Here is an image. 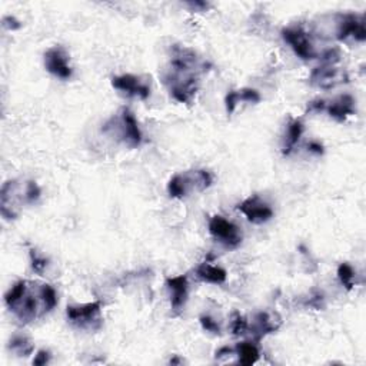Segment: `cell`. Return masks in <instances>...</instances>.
<instances>
[{
    "label": "cell",
    "mask_w": 366,
    "mask_h": 366,
    "mask_svg": "<svg viewBox=\"0 0 366 366\" xmlns=\"http://www.w3.org/2000/svg\"><path fill=\"white\" fill-rule=\"evenodd\" d=\"M112 86L128 96L139 98L142 100H146L151 96V89L148 86V83L135 75L115 76L112 79Z\"/></svg>",
    "instance_id": "cell-14"
},
{
    "label": "cell",
    "mask_w": 366,
    "mask_h": 366,
    "mask_svg": "<svg viewBox=\"0 0 366 366\" xmlns=\"http://www.w3.org/2000/svg\"><path fill=\"white\" fill-rule=\"evenodd\" d=\"M213 183V176L205 169H196L175 175L167 183V193L171 198L183 199L193 192H204Z\"/></svg>",
    "instance_id": "cell-5"
},
{
    "label": "cell",
    "mask_w": 366,
    "mask_h": 366,
    "mask_svg": "<svg viewBox=\"0 0 366 366\" xmlns=\"http://www.w3.org/2000/svg\"><path fill=\"white\" fill-rule=\"evenodd\" d=\"M166 288L171 295V306L175 312L182 311L185 306L189 295V282L188 276H174V277H166Z\"/></svg>",
    "instance_id": "cell-15"
},
{
    "label": "cell",
    "mask_w": 366,
    "mask_h": 366,
    "mask_svg": "<svg viewBox=\"0 0 366 366\" xmlns=\"http://www.w3.org/2000/svg\"><path fill=\"white\" fill-rule=\"evenodd\" d=\"M68 321L82 330H99L103 325L102 302H89L84 305H70L66 307Z\"/></svg>",
    "instance_id": "cell-6"
},
{
    "label": "cell",
    "mask_w": 366,
    "mask_h": 366,
    "mask_svg": "<svg viewBox=\"0 0 366 366\" xmlns=\"http://www.w3.org/2000/svg\"><path fill=\"white\" fill-rule=\"evenodd\" d=\"M42 190L35 181H8L0 192V212L8 220L17 219L24 206L35 205L40 199Z\"/></svg>",
    "instance_id": "cell-3"
},
{
    "label": "cell",
    "mask_w": 366,
    "mask_h": 366,
    "mask_svg": "<svg viewBox=\"0 0 366 366\" xmlns=\"http://www.w3.org/2000/svg\"><path fill=\"white\" fill-rule=\"evenodd\" d=\"M309 82L315 88L329 91L340 86V84L348 83L349 75L345 69L336 68L335 65H322L312 70L311 76H309Z\"/></svg>",
    "instance_id": "cell-10"
},
{
    "label": "cell",
    "mask_w": 366,
    "mask_h": 366,
    "mask_svg": "<svg viewBox=\"0 0 366 366\" xmlns=\"http://www.w3.org/2000/svg\"><path fill=\"white\" fill-rule=\"evenodd\" d=\"M261 95L258 91L245 88L242 91H232L224 98V105H227V112L229 115H232L238 103L241 102H247V103H259L261 102Z\"/></svg>",
    "instance_id": "cell-18"
},
{
    "label": "cell",
    "mask_w": 366,
    "mask_h": 366,
    "mask_svg": "<svg viewBox=\"0 0 366 366\" xmlns=\"http://www.w3.org/2000/svg\"><path fill=\"white\" fill-rule=\"evenodd\" d=\"M199 322H201V326L204 328V330L211 332V333H213V335H220V326H219V323H218L213 318H211L209 315H202V317L199 318Z\"/></svg>",
    "instance_id": "cell-24"
},
{
    "label": "cell",
    "mask_w": 366,
    "mask_h": 366,
    "mask_svg": "<svg viewBox=\"0 0 366 366\" xmlns=\"http://www.w3.org/2000/svg\"><path fill=\"white\" fill-rule=\"evenodd\" d=\"M45 68L50 75L62 80H68L73 75L69 54L62 46H53L45 53Z\"/></svg>",
    "instance_id": "cell-12"
},
{
    "label": "cell",
    "mask_w": 366,
    "mask_h": 366,
    "mask_svg": "<svg viewBox=\"0 0 366 366\" xmlns=\"http://www.w3.org/2000/svg\"><path fill=\"white\" fill-rule=\"evenodd\" d=\"M209 234L222 245L228 247H238L243 241V234L239 227L223 216H213L209 220Z\"/></svg>",
    "instance_id": "cell-9"
},
{
    "label": "cell",
    "mask_w": 366,
    "mask_h": 366,
    "mask_svg": "<svg viewBox=\"0 0 366 366\" xmlns=\"http://www.w3.org/2000/svg\"><path fill=\"white\" fill-rule=\"evenodd\" d=\"M190 8L193 9H208V3H204V2H195V3H188Z\"/></svg>",
    "instance_id": "cell-30"
},
{
    "label": "cell",
    "mask_w": 366,
    "mask_h": 366,
    "mask_svg": "<svg viewBox=\"0 0 366 366\" xmlns=\"http://www.w3.org/2000/svg\"><path fill=\"white\" fill-rule=\"evenodd\" d=\"M247 326H249V322L247 319L241 315L239 312H234V317H232V323H231V330L235 336H242L245 333H247Z\"/></svg>",
    "instance_id": "cell-23"
},
{
    "label": "cell",
    "mask_w": 366,
    "mask_h": 366,
    "mask_svg": "<svg viewBox=\"0 0 366 366\" xmlns=\"http://www.w3.org/2000/svg\"><path fill=\"white\" fill-rule=\"evenodd\" d=\"M335 38L341 42L348 39L365 42L366 29L363 16L355 13L335 15Z\"/></svg>",
    "instance_id": "cell-8"
},
{
    "label": "cell",
    "mask_w": 366,
    "mask_h": 366,
    "mask_svg": "<svg viewBox=\"0 0 366 366\" xmlns=\"http://www.w3.org/2000/svg\"><path fill=\"white\" fill-rule=\"evenodd\" d=\"M9 311L23 325L43 318L58 305V293L49 284L38 280H17L5 295Z\"/></svg>",
    "instance_id": "cell-2"
},
{
    "label": "cell",
    "mask_w": 366,
    "mask_h": 366,
    "mask_svg": "<svg viewBox=\"0 0 366 366\" xmlns=\"http://www.w3.org/2000/svg\"><path fill=\"white\" fill-rule=\"evenodd\" d=\"M209 68V63L199 58L195 50L175 45L172 47L171 62L163 73V83L175 100L190 103L199 91L201 76Z\"/></svg>",
    "instance_id": "cell-1"
},
{
    "label": "cell",
    "mask_w": 366,
    "mask_h": 366,
    "mask_svg": "<svg viewBox=\"0 0 366 366\" xmlns=\"http://www.w3.org/2000/svg\"><path fill=\"white\" fill-rule=\"evenodd\" d=\"M9 349L20 358H27L33 353L35 344L32 342L29 336H26L23 333H16L12 336V340L9 342Z\"/></svg>",
    "instance_id": "cell-21"
},
{
    "label": "cell",
    "mask_w": 366,
    "mask_h": 366,
    "mask_svg": "<svg viewBox=\"0 0 366 366\" xmlns=\"http://www.w3.org/2000/svg\"><path fill=\"white\" fill-rule=\"evenodd\" d=\"M50 358H52L50 352H49V351H45V349H42V351H39V352H38V355L35 356V359H33V365H38V366L46 365V363H49V362H50Z\"/></svg>",
    "instance_id": "cell-27"
},
{
    "label": "cell",
    "mask_w": 366,
    "mask_h": 366,
    "mask_svg": "<svg viewBox=\"0 0 366 366\" xmlns=\"http://www.w3.org/2000/svg\"><path fill=\"white\" fill-rule=\"evenodd\" d=\"M235 355H238V362L245 366L257 363L259 359L258 344L255 342H241L235 348Z\"/></svg>",
    "instance_id": "cell-20"
},
{
    "label": "cell",
    "mask_w": 366,
    "mask_h": 366,
    "mask_svg": "<svg viewBox=\"0 0 366 366\" xmlns=\"http://www.w3.org/2000/svg\"><path fill=\"white\" fill-rule=\"evenodd\" d=\"M328 115L337 122H344L346 118L355 115V99L351 95H341L325 105Z\"/></svg>",
    "instance_id": "cell-16"
},
{
    "label": "cell",
    "mask_w": 366,
    "mask_h": 366,
    "mask_svg": "<svg viewBox=\"0 0 366 366\" xmlns=\"http://www.w3.org/2000/svg\"><path fill=\"white\" fill-rule=\"evenodd\" d=\"M307 148H309V152H312V153H317V155L323 153V146L319 142H311Z\"/></svg>",
    "instance_id": "cell-29"
},
{
    "label": "cell",
    "mask_w": 366,
    "mask_h": 366,
    "mask_svg": "<svg viewBox=\"0 0 366 366\" xmlns=\"http://www.w3.org/2000/svg\"><path fill=\"white\" fill-rule=\"evenodd\" d=\"M2 24H3L5 29H8V31H17L22 27V23L13 16H5L3 20H2Z\"/></svg>",
    "instance_id": "cell-26"
},
{
    "label": "cell",
    "mask_w": 366,
    "mask_h": 366,
    "mask_svg": "<svg viewBox=\"0 0 366 366\" xmlns=\"http://www.w3.org/2000/svg\"><path fill=\"white\" fill-rule=\"evenodd\" d=\"M325 105L326 102L325 100H314L307 105V112H322L325 110Z\"/></svg>",
    "instance_id": "cell-28"
},
{
    "label": "cell",
    "mask_w": 366,
    "mask_h": 366,
    "mask_svg": "<svg viewBox=\"0 0 366 366\" xmlns=\"http://www.w3.org/2000/svg\"><path fill=\"white\" fill-rule=\"evenodd\" d=\"M31 261H32L33 270L38 272V273H42L46 269V266H47V261L43 257H40L39 253L36 250H33V249L31 250Z\"/></svg>",
    "instance_id": "cell-25"
},
{
    "label": "cell",
    "mask_w": 366,
    "mask_h": 366,
    "mask_svg": "<svg viewBox=\"0 0 366 366\" xmlns=\"http://www.w3.org/2000/svg\"><path fill=\"white\" fill-rule=\"evenodd\" d=\"M337 277H340L342 287L351 291L355 287V270L349 264H341L337 268Z\"/></svg>",
    "instance_id": "cell-22"
},
{
    "label": "cell",
    "mask_w": 366,
    "mask_h": 366,
    "mask_svg": "<svg viewBox=\"0 0 366 366\" xmlns=\"http://www.w3.org/2000/svg\"><path fill=\"white\" fill-rule=\"evenodd\" d=\"M282 325V318L273 312H259L252 319L247 326V332L252 335L253 342H261L266 335L276 332Z\"/></svg>",
    "instance_id": "cell-13"
},
{
    "label": "cell",
    "mask_w": 366,
    "mask_h": 366,
    "mask_svg": "<svg viewBox=\"0 0 366 366\" xmlns=\"http://www.w3.org/2000/svg\"><path fill=\"white\" fill-rule=\"evenodd\" d=\"M303 130H305V125L300 119H292L289 122L285 137H284V145H282L284 156H289L295 151L296 145L299 144V140L303 135Z\"/></svg>",
    "instance_id": "cell-19"
},
{
    "label": "cell",
    "mask_w": 366,
    "mask_h": 366,
    "mask_svg": "<svg viewBox=\"0 0 366 366\" xmlns=\"http://www.w3.org/2000/svg\"><path fill=\"white\" fill-rule=\"evenodd\" d=\"M284 40L303 61H312L319 58V50L314 42L312 35L303 26H289L282 31Z\"/></svg>",
    "instance_id": "cell-7"
},
{
    "label": "cell",
    "mask_w": 366,
    "mask_h": 366,
    "mask_svg": "<svg viewBox=\"0 0 366 366\" xmlns=\"http://www.w3.org/2000/svg\"><path fill=\"white\" fill-rule=\"evenodd\" d=\"M236 209L245 215V218L255 224H262L273 218V209L258 195H252L241 202Z\"/></svg>",
    "instance_id": "cell-11"
},
{
    "label": "cell",
    "mask_w": 366,
    "mask_h": 366,
    "mask_svg": "<svg viewBox=\"0 0 366 366\" xmlns=\"http://www.w3.org/2000/svg\"><path fill=\"white\" fill-rule=\"evenodd\" d=\"M103 133L109 135L119 142L125 144L129 148H137L140 146L144 140L142 130L139 128V123L135 118V115L128 107L121 109L119 114L112 116L102 129Z\"/></svg>",
    "instance_id": "cell-4"
},
{
    "label": "cell",
    "mask_w": 366,
    "mask_h": 366,
    "mask_svg": "<svg viewBox=\"0 0 366 366\" xmlns=\"http://www.w3.org/2000/svg\"><path fill=\"white\" fill-rule=\"evenodd\" d=\"M196 276H198V279L202 280V282L212 284V285H222L227 282L228 272L220 266H215L209 262H204L198 266V269H196Z\"/></svg>",
    "instance_id": "cell-17"
}]
</instances>
